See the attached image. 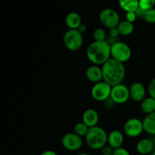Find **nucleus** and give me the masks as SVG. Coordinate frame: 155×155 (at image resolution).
Masks as SVG:
<instances>
[{
  "label": "nucleus",
  "mask_w": 155,
  "mask_h": 155,
  "mask_svg": "<svg viewBox=\"0 0 155 155\" xmlns=\"http://www.w3.org/2000/svg\"><path fill=\"white\" fill-rule=\"evenodd\" d=\"M103 80L111 86L122 83L126 76L124 64L110 58L102 65Z\"/></svg>",
  "instance_id": "f257e3e1"
},
{
  "label": "nucleus",
  "mask_w": 155,
  "mask_h": 155,
  "mask_svg": "<svg viewBox=\"0 0 155 155\" xmlns=\"http://www.w3.org/2000/svg\"><path fill=\"white\" fill-rule=\"evenodd\" d=\"M86 57L95 65H103L110 58V45L106 41H94L86 48Z\"/></svg>",
  "instance_id": "f03ea898"
},
{
  "label": "nucleus",
  "mask_w": 155,
  "mask_h": 155,
  "mask_svg": "<svg viewBox=\"0 0 155 155\" xmlns=\"http://www.w3.org/2000/svg\"><path fill=\"white\" fill-rule=\"evenodd\" d=\"M107 137L108 135L105 130L96 126L89 129L86 136V142L92 149L101 150L107 143Z\"/></svg>",
  "instance_id": "7ed1b4c3"
},
{
  "label": "nucleus",
  "mask_w": 155,
  "mask_h": 155,
  "mask_svg": "<svg viewBox=\"0 0 155 155\" xmlns=\"http://www.w3.org/2000/svg\"><path fill=\"white\" fill-rule=\"evenodd\" d=\"M132 55V50L127 43L117 41L110 45V58L121 63L128 61Z\"/></svg>",
  "instance_id": "20e7f679"
},
{
  "label": "nucleus",
  "mask_w": 155,
  "mask_h": 155,
  "mask_svg": "<svg viewBox=\"0 0 155 155\" xmlns=\"http://www.w3.org/2000/svg\"><path fill=\"white\" fill-rule=\"evenodd\" d=\"M63 42L68 50L71 51H78L83 45V34L78 30L69 29L64 35Z\"/></svg>",
  "instance_id": "39448f33"
},
{
  "label": "nucleus",
  "mask_w": 155,
  "mask_h": 155,
  "mask_svg": "<svg viewBox=\"0 0 155 155\" xmlns=\"http://www.w3.org/2000/svg\"><path fill=\"white\" fill-rule=\"evenodd\" d=\"M112 86L105 81L95 83L91 89V95L95 100L98 101H104L110 98Z\"/></svg>",
  "instance_id": "423d86ee"
},
{
  "label": "nucleus",
  "mask_w": 155,
  "mask_h": 155,
  "mask_svg": "<svg viewBox=\"0 0 155 155\" xmlns=\"http://www.w3.org/2000/svg\"><path fill=\"white\" fill-rule=\"evenodd\" d=\"M99 20L103 26L108 29L117 27L119 24L120 15L116 10L113 8H104L99 14Z\"/></svg>",
  "instance_id": "0eeeda50"
},
{
  "label": "nucleus",
  "mask_w": 155,
  "mask_h": 155,
  "mask_svg": "<svg viewBox=\"0 0 155 155\" xmlns=\"http://www.w3.org/2000/svg\"><path fill=\"white\" fill-rule=\"evenodd\" d=\"M130 98V89L124 84H119L112 86L110 98L116 104H124Z\"/></svg>",
  "instance_id": "6e6552de"
},
{
  "label": "nucleus",
  "mask_w": 155,
  "mask_h": 155,
  "mask_svg": "<svg viewBox=\"0 0 155 155\" xmlns=\"http://www.w3.org/2000/svg\"><path fill=\"white\" fill-rule=\"evenodd\" d=\"M143 131V123L138 118L129 119L124 126V133L129 137H137Z\"/></svg>",
  "instance_id": "1a4fd4ad"
},
{
  "label": "nucleus",
  "mask_w": 155,
  "mask_h": 155,
  "mask_svg": "<svg viewBox=\"0 0 155 155\" xmlns=\"http://www.w3.org/2000/svg\"><path fill=\"white\" fill-rule=\"evenodd\" d=\"M61 144L66 150L71 151H78L83 145V140L75 133H66L62 137Z\"/></svg>",
  "instance_id": "9d476101"
},
{
  "label": "nucleus",
  "mask_w": 155,
  "mask_h": 155,
  "mask_svg": "<svg viewBox=\"0 0 155 155\" xmlns=\"http://www.w3.org/2000/svg\"><path fill=\"white\" fill-rule=\"evenodd\" d=\"M130 98L135 101H142L145 98L146 89L142 83H133L130 87Z\"/></svg>",
  "instance_id": "9b49d317"
},
{
  "label": "nucleus",
  "mask_w": 155,
  "mask_h": 155,
  "mask_svg": "<svg viewBox=\"0 0 155 155\" xmlns=\"http://www.w3.org/2000/svg\"><path fill=\"white\" fill-rule=\"evenodd\" d=\"M86 77L88 80L92 83H97L98 82L102 81L103 80V73L101 68L98 67V65H91L86 69Z\"/></svg>",
  "instance_id": "f8f14e48"
},
{
  "label": "nucleus",
  "mask_w": 155,
  "mask_h": 155,
  "mask_svg": "<svg viewBox=\"0 0 155 155\" xmlns=\"http://www.w3.org/2000/svg\"><path fill=\"white\" fill-rule=\"evenodd\" d=\"M98 120H99V116L98 112L92 108H89L85 110L82 117V122L84 123L89 128L96 127Z\"/></svg>",
  "instance_id": "ddd939ff"
},
{
  "label": "nucleus",
  "mask_w": 155,
  "mask_h": 155,
  "mask_svg": "<svg viewBox=\"0 0 155 155\" xmlns=\"http://www.w3.org/2000/svg\"><path fill=\"white\" fill-rule=\"evenodd\" d=\"M154 141L150 139H142L136 144V151L142 155L151 154L154 151Z\"/></svg>",
  "instance_id": "4468645a"
},
{
  "label": "nucleus",
  "mask_w": 155,
  "mask_h": 155,
  "mask_svg": "<svg viewBox=\"0 0 155 155\" xmlns=\"http://www.w3.org/2000/svg\"><path fill=\"white\" fill-rule=\"evenodd\" d=\"M124 137L123 133L119 130H113L110 132L107 137V144L114 150L122 147Z\"/></svg>",
  "instance_id": "2eb2a0df"
},
{
  "label": "nucleus",
  "mask_w": 155,
  "mask_h": 155,
  "mask_svg": "<svg viewBox=\"0 0 155 155\" xmlns=\"http://www.w3.org/2000/svg\"><path fill=\"white\" fill-rule=\"evenodd\" d=\"M65 24L69 27V29L77 30L82 24L81 16L77 12H70L65 18Z\"/></svg>",
  "instance_id": "dca6fc26"
},
{
  "label": "nucleus",
  "mask_w": 155,
  "mask_h": 155,
  "mask_svg": "<svg viewBox=\"0 0 155 155\" xmlns=\"http://www.w3.org/2000/svg\"><path fill=\"white\" fill-rule=\"evenodd\" d=\"M142 123L144 131L148 134L155 136V112L147 115Z\"/></svg>",
  "instance_id": "f3484780"
},
{
  "label": "nucleus",
  "mask_w": 155,
  "mask_h": 155,
  "mask_svg": "<svg viewBox=\"0 0 155 155\" xmlns=\"http://www.w3.org/2000/svg\"><path fill=\"white\" fill-rule=\"evenodd\" d=\"M119 5L126 12H136L139 7L138 0H120Z\"/></svg>",
  "instance_id": "a211bd4d"
},
{
  "label": "nucleus",
  "mask_w": 155,
  "mask_h": 155,
  "mask_svg": "<svg viewBox=\"0 0 155 155\" xmlns=\"http://www.w3.org/2000/svg\"><path fill=\"white\" fill-rule=\"evenodd\" d=\"M118 31H119L120 35L122 36H129V35L132 34L134 30V25L133 23H130L129 21H120L119 24L117 27Z\"/></svg>",
  "instance_id": "6ab92c4d"
},
{
  "label": "nucleus",
  "mask_w": 155,
  "mask_h": 155,
  "mask_svg": "<svg viewBox=\"0 0 155 155\" xmlns=\"http://www.w3.org/2000/svg\"><path fill=\"white\" fill-rule=\"evenodd\" d=\"M141 108L144 113L150 114L155 112V99L152 97L145 98L141 103Z\"/></svg>",
  "instance_id": "aec40b11"
},
{
  "label": "nucleus",
  "mask_w": 155,
  "mask_h": 155,
  "mask_svg": "<svg viewBox=\"0 0 155 155\" xmlns=\"http://www.w3.org/2000/svg\"><path fill=\"white\" fill-rule=\"evenodd\" d=\"M89 129L90 128L88 127L84 123H77V124L74 126V133L77 135H78L79 136H80V137H83V136H85V137H86L88 132H89Z\"/></svg>",
  "instance_id": "412c9836"
},
{
  "label": "nucleus",
  "mask_w": 155,
  "mask_h": 155,
  "mask_svg": "<svg viewBox=\"0 0 155 155\" xmlns=\"http://www.w3.org/2000/svg\"><path fill=\"white\" fill-rule=\"evenodd\" d=\"M93 38L96 42L106 41L107 40V34H106L105 30L101 27L96 28L93 32Z\"/></svg>",
  "instance_id": "4be33fe9"
},
{
  "label": "nucleus",
  "mask_w": 155,
  "mask_h": 155,
  "mask_svg": "<svg viewBox=\"0 0 155 155\" xmlns=\"http://www.w3.org/2000/svg\"><path fill=\"white\" fill-rule=\"evenodd\" d=\"M155 5V0H140L139 8L145 10V12L154 8Z\"/></svg>",
  "instance_id": "5701e85b"
},
{
  "label": "nucleus",
  "mask_w": 155,
  "mask_h": 155,
  "mask_svg": "<svg viewBox=\"0 0 155 155\" xmlns=\"http://www.w3.org/2000/svg\"><path fill=\"white\" fill-rule=\"evenodd\" d=\"M147 23L149 24H155V8L148 10L145 12V17L143 18Z\"/></svg>",
  "instance_id": "b1692460"
},
{
  "label": "nucleus",
  "mask_w": 155,
  "mask_h": 155,
  "mask_svg": "<svg viewBox=\"0 0 155 155\" xmlns=\"http://www.w3.org/2000/svg\"><path fill=\"white\" fill-rule=\"evenodd\" d=\"M148 91L150 97H152L155 99V78L153 79L148 84Z\"/></svg>",
  "instance_id": "393cba45"
},
{
  "label": "nucleus",
  "mask_w": 155,
  "mask_h": 155,
  "mask_svg": "<svg viewBox=\"0 0 155 155\" xmlns=\"http://www.w3.org/2000/svg\"><path fill=\"white\" fill-rule=\"evenodd\" d=\"M137 18L136 12H127L126 13V21H129L130 23H134Z\"/></svg>",
  "instance_id": "a878e982"
},
{
  "label": "nucleus",
  "mask_w": 155,
  "mask_h": 155,
  "mask_svg": "<svg viewBox=\"0 0 155 155\" xmlns=\"http://www.w3.org/2000/svg\"><path fill=\"white\" fill-rule=\"evenodd\" d=\"M113 155H131V154H130V151H129L128 150H127L126 148L121 147V148H117V149H115L114 151Z\"/></svg>",
  "instance_id": "bb28decb"
},
{
  "label": "nucleus",
  "mask_w": 155,
  "mask_h": 155,
  "mask_svg": "<svg viewBox=\"0 0 155 155\" xmlns=\"http://www.w3.org/2000/svg\"><path fill=\"white\" fill-rule=\"evenodd\" d=\"M114 151V150L110 147L109 145H105L104 148L101 149V153L102 155H113Z\"/></svg>",
  "instance_id": "cd10ccee"
},
{
  "label": "nucleus",
  "mask_w": 155,
  "mask_h": 155,
  "mask_svg": "<svg viewBox=\"0 0 155 155\" xmlns=\"http://www.w3.org/2000/svg\"><path fill=\"white\" fill-rule=\"evenodd\" d=\"M109 36H110V38H111V39H116L120 36V33L118 31L117 28L114 27V28L109 29Z\"/></svg>",
  "instance_id": "c85d7f7f"
},
{
  "label": "nucleus",
  "mask_w": 155,
  "mask_h": 155,
  "mask_svg": "<svg viewBox=\"0 0 155 155\" xmlns=\"http://www.w3.org/2000/svg\"><path fill=\"white\" fill-rule=\"evenodd\" d=\"M145 12H145V10H143V9H142L141 8L139 7V8L136 11V15H137V18H144V17H145Z\"/></svg>",
  "instance_id": "c756f323"
},
{
  "label": "nucleus",
  "mask_w": 155,
  "mask_h": 155,
  "mask_svg": "<svg viewBox=\"0 0 155 155\" xmlns=\"http://www.w3.org/2000/svg\"><path fill=\"white\" fill-rule=\"evenodd\" d=\"M77 30H78L79 31H80V33H82V34H83V33H86V30H87V28H86V26L85 25V24H82L79 27V28L77 29Z\"/></svg>",
  "instance_id": "7c9ffc66"
},
{
  "label": "nucleus",
  "mask_w": 155,
  "mask_h": 155,
  "mask_svg": "<svg viewBox=\"0 0 155 155\" xmlns=\"http://www.w3.org/2000/svg\"><path fill=\"white\" fill-rule=\"evenodd\" d=\"M40 155H58L55 151H52V150H47V151H43Z\"/></svg>",
  "instance_id": "2f4dec72"
},
{
  "label": "nucleus",
  "mask_w": 155,
  "mask_h": 155,
  "mask_svg": "<svg viewBox=\"0 0 155 155\" xmlns=\"http://www.w3.org/2000/svg\"><path fill=\"white\" fill-rule=\"evenodd\" d=\"M78 155H90V154H89L88 153H80V154H79Z\"/></svg>",
  "instance_id": "473e14b6"
},
{
  "label": "nucleus",
  "mask_w": 155,
  "mask_h": 155,
  "mask_svg": "<svg viewBox=\"0 0 155 155\" xmlns=\"http://www.w3.org/2000/svg\"><path fill=\"white\" fill-rule=\"evenodd\" d=\"M151 155H155V150H154V151H153L152 153H151Z\"/></svg>",
  "instance_id": "72a5a7b5"
},
{
  "label": "nucleus",
  "mask_w": 155,
  "mask_h": 155,
  "mask_svg": "<svg viewBox=\"0 0 155 155\" xmlns=\"http://www.w3.org/2000/svg\"><path fill=\"white\" fill-rule=\"evenodd\" d=\"M153 141H154V145H155V136H154V139H153Z\"/></svg>",
  "instance_id": "f704fd0d"
}]
</instances>
